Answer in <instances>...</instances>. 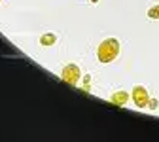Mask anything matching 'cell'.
<instances>
[{"instance_id":"6da1fadb","label":"cell","mask_w":159,"mask_h":142,"mask_svg":"<svg viewBox=\"0 0 159 142\" xmlns=\"http://www.w3.org/2000/svg\"><path fill=\"white\" fill-rule=\"evenodd\" d=\"M119 51H121V46H119V40L116 38H106L102 40L97 48V59L98 63L102 65H108V63H114V61L119 57Z\"/></svg>"},{"instance_id":"7a4b0ae2","label":"cell","mask_w":159,"mask_h":142,"mask_svg":"<svg viewBox=\"0 0 159 142\" xmlns=\"http://www.w3.org/2000/svg\"><path fill=\"white\" fill-rule=\"evenodd\" d=\"M82 78H84V74H82V70H80V66L76 63H70L61 70V80L68 85H78Z\"/></svg>"},{"instance_id":"3957f363","label":"cell","mask_w":159,"mask_h":142,"mask_svg":"<svg viewBox=\"0 0 159 142\" xmlns=\"http://www.w3.org/2000/svg\"><path fill=\"white\" fill-rule=\"evenodd\" d=\"M150 98H152V97H150V93H148V89H146L144 85H134V87H133V91H131V100L134 103L136 108H140V110L148 108Z\"/></svg>"},{"instance_id":"277c9868","label":"cell","mask_w":159,"mask_h":142,"mask_svg":"<svg viewBox=\"0 0 159 142\" xmlns=\"http://www.w3.org/2000/svg\"><path fill=\"white\" fill-rule=\"evenodd\" d=\"M129 98H131V95L127 93V91H114L112 93V97H110V103L114 104V106H125L127 103H129Z\"/></svg>"},{"instance_id":"5b68a950","label":"cell","mask_w":159,"mask_h":142,"mask_svg":"<svg viewBox=\"0 0 159 142\" xmlns=\"http://www.w3.org/2000/svg\"><path fill=\"white\" fill-rule=\"evenodd\" d=\"M55 42H57V36L53 32H46L40 36V46H44V48H51L55 46Z\"/></svg>"},{"instance_id":"8992f818","label":"cell","mask_w":159,"mask_h":142,"mask_svg":"<svg viewBox=\"0 0 159 142\" xmlns=\"http://www.w3.org/2000/svg\"><path fill=\"white\" fill-rule=\"evenodd\" d=\"M148 17L150 19H159V4H155L148 10Z\"/></svg>"},{"instance_id":"52a82bcc","label":"cell","mask_w":159,"mask_h":142,"mask_svg":"<svg viewBox=\"0 0 159 142\" xmlns=\"http://www.w3.org/2000/svg\"><path fill=\"white\" fill-rule=\"evenodd\" d=\"M82 91H85V93H89L91 91V76L87 74V76H84V85H82Z\"/></svg>"},{"instance_id":"ba28073f","label":"cell","mask_w":159,"mask_h":142,"mask_svg":"<svg viewBox=\"0 0 159 142\" xmlns=\"http://www.w3.org/2000/svg\"><path fill=\"white\" fill-rule=\"evenodd\" d=\"M157 106H159V100H157V98H150L148 108H150V110H157Z\"/></svg>"},{"instance_id":"9c48e42d","label":"cell","mask_w":159,"mask_h":142,"mask_svg":"<svg viewBox=\"0 0 159 142\" xmlns=\"http://www.w3.org/2000/svg\"><path fill=\"white\" fill-rule=\"evenodd\" d=\"M89 2H91V4H98V2H101V0H89Z\"/></svg>"},{"instance_id":"30bf717a","label":"cell","mask_w":159,"mask_h":142,"mask_svg":"<svg viewBox=\"0 0 159 142\" xmlns=\"http://www.w3.org/2000/svg\"><path fill=\"white\" fill-rule=\"evenodd\" d=\"M0 2H2V0H0Z\"/></svg>"}]
</instances>
